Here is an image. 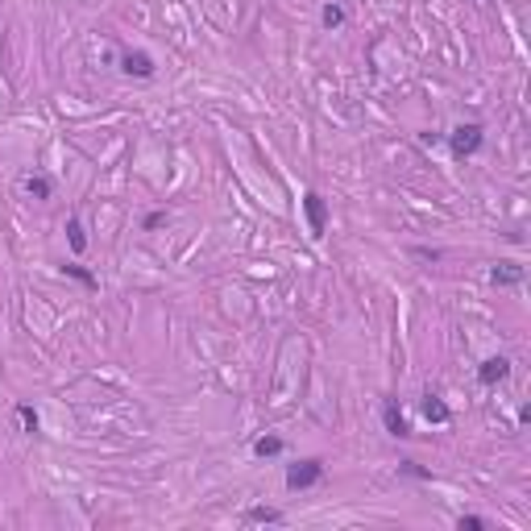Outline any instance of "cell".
<instances>
[{"mask_svg":"<svg viewBox=\"0 0 531 531\" xmlns=\"http://www.w3.org/2000/svg\"><path fill=\"white\" fill-rule=\"evenodd\" d=\"M162 220H166V212H150V216H145V228H158Z\"/></svg>","mask_w":531,"mask_h":531,"instance_id":"obj_18","label":"cell"},{"mask_svg":"<svg viewBox=\"0 0 531 531\" xmlns=\"http://www.w3.org/2000/svg\"><path fill=\"white\" fill-rule=\"evenodd\" d=\"M507 378H511V361H507V357H490V361L478 366V382H482V386H498V382H507Z\"/></svg>","mask_w":531,"mask_h":531,"instance_id":"obj_4","label":"cell"},{"mask_svg":"<svg viewBox=\"0 0 531 531\" xmlns=\"http://www.w3.org/2000/svg\"><path fill=\"white\" fill-rule=\"evenodd\" d=\"M399 469H403V474H411V478H424V482H428V478H432V474H428V469H420V465H415V461H403V465H399Z\"/></svg>","mask_w":531,"mask_h":531,"instance_id":"obj_17","label":"cell"},{"mask_svg":"<svg viewBox=\"0 0 531 531\" xmlns=\"http://www.w3.org/2000/svg\"><path fill=\"white\" fill-rule=\"evenodd\" d=\"M320 21H324L328 29H336V25H345V8H341V4H324V12H320Z\"/></svg>","mask_w":531,"mask_h":531,"instance_id":"obj_15","label":"cell"},{"mask_svg":"<svg viewBox=\"0 0 531 531\" xmlns=\"http://www.w3.org/2000/svg\"><path fill=\"white\" fill-rule=\"evenodd\" d=\"M424 420H428V424H449V420H453L449 403H444L436 390H428V395H424Z\"/></svg>","mask_w":531,"mask_h":531,"instance_id":"obj_7","label":"cell"},{"mask_svg":"<svg viewBox=\"0 0 531 531\" xmlns=\"http://www.w3.org/2000/svg\"><path fill=\"white\" fill-rule=\"evenodd\" d=\"M382 424H386V432L395 436V440H407L411 436V424H407V415L399 411V403L390 399V403H382Z\"/></svg>","mask_w":531,"mask_h":531,"instance_id":"obj_5","label":"cell"},{"mask_svg":"<svg viewBox=\"0 0 531 531\" xmlns=\"http://www.w3.org/2000/svg\"><path fill=\"white\" fill-rule=\"evenodd\" d=\"M21 187H25V195H33V199H50V195H54V183H50L46 174H25Z\"/></svg>","mask_w":531,"mask_h":531,"instance_id":"obj_8","label":"cell"},{"mask_svg":"<svg viewBox=\"0 0 531 531\" xmlns=\"http://www.w3.org/2000/svg\"><path fill=\"white\" fill-rule=\"evenodd\" d=\"M62 274H66V278H75V282H83V287H96V274H91L87 266H79V262H66V266H62Z\"/></svg>","mask_w":531,"mask_h":531,"instance_id":"obj_12","label":"cell"},{"mask_svg":"<svg viewBox=\"0 0 531 531\" xmlns=\"http://www.w3.org/2000/svg\"><path fill=\"white\" fill-rule=\"evenodd\" d=\"M282 449H287V440H282V436H262V440L253 444V453H258L262 461H266V457H278Z\"/></svg>","mask_w":531,"mask_h":531,"instance_id":"obj_11","label":"cell"},{"mask_svg":"<svg viewBox=\"0 0 531 531\" xmlns=\"http://www.w3.org/2000/svg\"><path fill=\"white\" fill-rule=\"evenodd\" d=\"M66 241H71V253H75V258H79V253L87 249V233H83L79 216H71V220H66Z\"/></svg>","mask_w":531,"mask_h":531,"instance_id":"obj_10","label":"cell"},{"mask_svg":"<svg viewBox=\"0 0 531 531\" xmlns=\"http://www.w3.org/2000/svg\"><path fill=\"white\" fill-rule=\"evenodd\" d=\"M120 71H125V75H137V79H150V75H154V58H150L145 50H129V54L120 58Z\"/></svg>","mask_w":531,"mask_h":531,"instance_id":"obj_6","label":"cell"},{"mask_svg":"<svg viewBox=\"0 0 531 531\" xmlns=\"http://www.w3.org/2000/svg\"><path fill=\"white\" fill-rule=\"evenodd\" d=\"M324 482V461L320 457H307V461H295L287 469V490H312Z\"/></svg>","mask_w":531,"mask_h":531,"instance_id":"obj_2","label":"cell"},{"mask_svg":"<svg viewBox=\"0 0 531 531\" xmlns=\"http://www.w3.org/2000/svg\"><path fill=\"white\" fill-rule=\"evenodd\" d=\"M482 141H486V129H482L478 120H465V125H457V129L449 133V150H453V158H474V154L482 150Z\"/></svg>","mask_w":531,"mask_h":531,"instance_id":"obj_1","label":"cell"},{"mask_svg":"<svg viewBox=\"0 0 531 531\" xmlns=\"http://www.w3.org/2000/svg\"><path fill=\"white\" fill-rule=\"evenodd\" d=\"M17 420H21V428H25L29 436H37V428H42V420H37V411H33L29 403H21V407H17Z\"/></svg>","mask_w":531,"mask_h":531,"instance_id":"obj_13","label":"cell"},{"mask_svg":"<svg viewBox=\"0 0 531 531\" xmlns=\"http://www.w3.org/2000/svg\"><path fill=\"white\" fill-rule=\"evenodd\" d=\"M245 519H249V523H282V511H278V507H253Z\"/></svg>","mask_w":531,"mask_h":531,"instance_id":"obj_14","label":"cell"},{"mask_svg":"<svg viewBox=\"0 0 531 531\" xmlns=\"http://www.w3.org/2000/svg\"><path fill=\"white\" fill-rule=\"evenodd\" d=\"M519 278H523V270H519V266H511V262H503V266H494V270H490V282H494V287H515Z\"/></svg>","mask_w":531,"mask_h":531,"instance_id":"obj_9","label":"cell"},{"mask_svg":"<svg viewBox=\"0 0 531 531\" xmlns=\"http://www.w3.org/2000/svg\"><path fill=\"white\" fill-rule=\"evenodd\" d=\"M457 528H461V531H486L490 523H486L482 515H461V519H457Z\"/></svg>","mask_w":531,"mask_h":531,"instance_id":"obj_16","label":"cell"},{"mask_svg":"<svg viewBox=\"0 0 531 531\" xmlns=\"http://www.w3.org/2000/svg\"><path fill=\"white\" fill-rule=\"evenodd\" d=\"M303 216H307L312 237H324V233H328V204H324L320 191H307V195H303Z\"/></svg>","mask_w":531,"mask_h":531,"instance_id":"obj_3","label":"cell"}]
</instances>
